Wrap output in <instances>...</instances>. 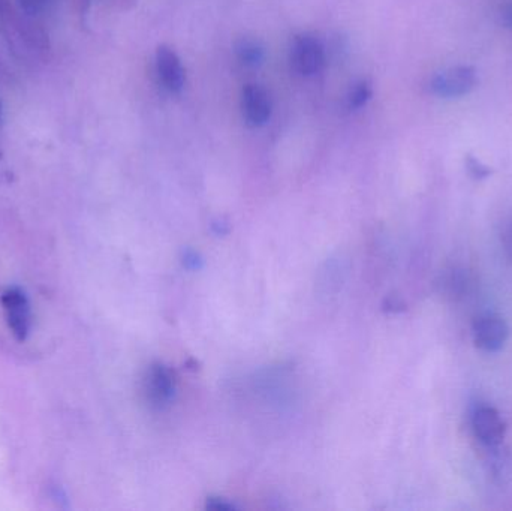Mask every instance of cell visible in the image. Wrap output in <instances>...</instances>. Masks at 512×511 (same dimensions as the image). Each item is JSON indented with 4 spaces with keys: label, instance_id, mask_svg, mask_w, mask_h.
Here are the masks:
<instances>
[{
    "label": "cell",
    "instance_id": "obj_1",
    "mask_svg": "<svg viewBox=\"0 0 512 511\" xmlns=\"http://www.w3.org/2000/svg\"><path fill=\"white\" fill-rule=\"evenodd\" d=\"M6 324L18 342H24L32 332V306L26 291L11 287L2 294Z\"/></svg>",
    "mask_w": 512,
    "mask_h": 511
},
{
    "label": "cell",
    "instance_id": "obj_2",
    "mask_svg": "<svg viewBox=\"0 0 512 511\" xmlns=\"http://www.w3.org/2000/svg\"><path fill=\"white\" fill-rule=\"evenodd\" d=\"M477 84V74L471 66H453L439 72L430 81V90L439 98H460L468 95Z\"/></svg>",
    "mask_w": 512,
    "mask_h": 511
},
{
    "label": "cell",
    "instance_id": "obj_3",
    "mask_svg": "<svg viewBox=\"0 0 512 511\" xmlns=\"http://www.w3.org/2000/svg\"><path fill=\"white\" fill-rule=\"evenodd\" d=\"M176 380L167 366L156 363L150 366L146 378L147 401L155 410H165L176 398Z\"/></svg>",
    "mask_w": 512,
    "mask_h": 511
},
{
    "label": "cell",
    "instance_id": "obj_4",
    "mask_svg": "<svg viewBox=\"0 0 512 511\" xmlns=\"http://www.w3.org/2000/svg\"><path fill=\"white\" fill-rule=\"evenodd\" d=\"M291 62L298 74H318L325 65L324 47L315 36H298L292 45Z\"/></svg>",
    "mask_w": 512,
    "mask_h": 511
},
{
    "label": "cell",
    "instance_id": "obj_5",
    "mask_svg": "<svg viewBox=\"0 0 512 511\" xmlns=\"http://www.w3.org/2000/svg\"><path fill=\"white\" fill-rule=\"evenodd\" d=\"M507 323L495 314L481 315L474 323V341L480 350L486 353H498L507 344Z\"/></svg>",
    "mask_w": 512,
    "mask_h": 511
},
{
    "label": "cell",
    "instance_id": "obj_6",
    "mask_svg": "<svg viewBox=\"0 0 512 511\" xmlns=\"http://www.w3.org/2000/svg\"><path fill=\"white\" fill-rule=\"evenodd\" d=\"M472 428L478 440L487 447H496L505 437V423L493 407H478L472 414Z\"/></svg>",
    "mask_w": 512,
    "mask_h": 511
},
{
    "label": "cell",
    "instance_id": "obj_7",
    "mask_svg": "<svg viewBox=\"0 0 512 511\" xmlns=\"http://www.w3.org/2000/svg\"><path fill=\"white\" fill-rule=\"evenodd\" d=\"M156 74H158L159 83L168 92H182L185 86V69L179 56L171 48L159 47L156 51Z\"/></svg>",
    "mask_w": 512,
    "mask_h": 511
},
{
    "label": "cell",
    "instance_id": "obj_8",
    "mask_svg": "<svg viewBox=\"0 0 512 511\" xmlns=\"http://www.w3.org/2000/svg\"><path fill=\"white\" fill-rule=\"evenodd\" d=\"M243 116L252 126L265 125L271 116V101L268 93L261 86L249 84L242 95Z\"/></svg>",
    "mask_w": 512,
    "mask_h": 511
},
{
    "label": "cell",
    "instance_id": "obj_9",
    "mask_svg": "<svg viewBox=\"0 0 512 511\" xmlns=\"http://www.w3.org/2000/svg\"><path fill=\"white\" fill-rule=\"evenodd\" d=\"M237 57L246 66H256L264 60V50L255 41L243 39L236 47Z\"/></svg>",
    "mask_w": 512,
    "mask_h": 511
},
{
    "label": "cell",
    "instance_id": "obj_10",
    "mask_svg": "<svg viewBox=\"0 0 512 511\" xmlns=\"http://www.w3.org/2000/svg\"><path fill=\"white\" fill-rule=\"evenodd\" d=\"M21 11L27 15H41L50 11L59 0H17Z\"/></svg>",
    "mask_w": 512,
    "mask_h": 511
},
{
    "label": "cell",
    "instance_id": "obj_11",
    "mask_svg": "<svg viewBox=\"0 0 512 511\" xmlns=\"http://www.w3.org/2000/svg\"><path fill=\"white\" fill-rule=\"evenodd\" d=\"M370 96H372V90L367 86L366 83H360L354 90H352L351 95L348 98L349 108H354V110H358V108L366 105V102L369 101Z\"/></svg>",
    "mask_w": 512,
    "mask_h": 511
},
{
    "label": "cell",
    "instance_id": "obj_12",
    "mask_svg": "<svg viewBox=\"0 0 512 511\" xmlns=\"http://www.w3.org/2000/svg\"><path fill=\"white\" fill-rule=\"evenodd\" d=\"M183 266L189 270H200L203 267V258L195 251H186L183 255Z\"/></svg>",
    "mask_w": 512,
    "mask_h": 511
},
{
    "label": "cell",
    "instance_id": "obj_13",
    "mask_svg": "<svg viewBox=\"0 0 512 511\" xmlns=\"http://www.w3.org/2000/svg\"><path fill=\"white\" fill-rule=\"evenodd\" d=\"M469 170H471L472 174L478 177V179H483V177L489 176L490 174L489 168L484 167L481 162L475 161V159H471V162H469Z\"/></svg>",
    "mask_w": 512,
    "mask_h": 511
},
{
    "label": "cell",
    "instance_id": "obj_14",
    "mask_svg": "<svg viewBox=\"0 0 512 511\" xmlns=\"http://www.w3.org/2000/svg\"><path fill=\"white\" fill-rule=\"evenodd\" d=\"M207 507L212 510H234V506L231 503H227V500H222V498H210L209 503H207Z\"/></svg>",
    "mask_w": 512,
    "mask_h": 511
},
{
    "label": "cell",
    "instance_id": "obj_15",
    "mask_svg": "<svg viewBox=\"0 0 512 511\" xmlns=\"http://www.w3.org/2000/svg\"><path fill=\"white\" fill-rule=\"evenodd\" d=\"M499 17H501L502 24H505V27L512 29V2L501 6Z\"/></svg>",
    "mask_w": 512,
    "mask_h": 511
},
{
    "label": "cell",
    "instance_id": "obj_16",
    "mask_svg": "<svg viewBox=\"0 0 512 511\" xmlns=\"http://www.w3.org/2000/svg\"><path fill=\"white\" fill-rule=\"evenodd\" d=\"M3 110H2V102H0V122H2Z\"/></svg>",
    "mask_w": 512,
    "mask_h": 511
}]
</instances>
